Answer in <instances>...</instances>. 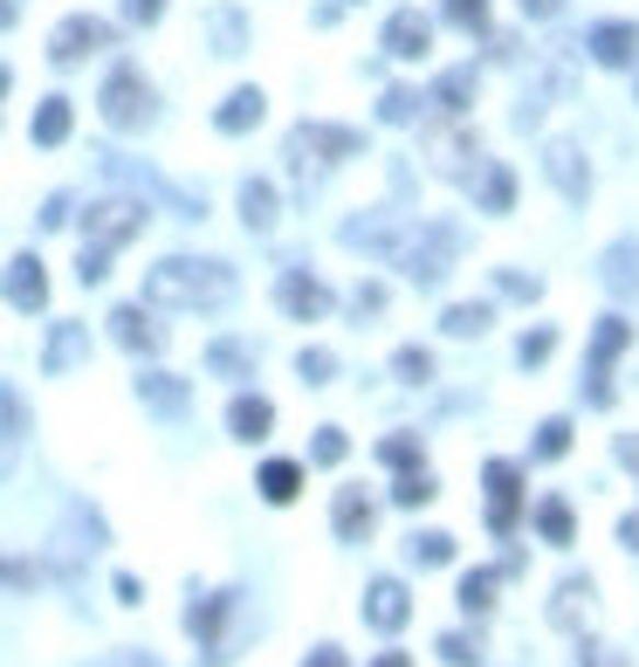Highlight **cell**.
Instances as JSON below:
<instances>
[{
	"instance_id": "1",
	"label": "cell",
	"mask_w": 639,
	"mask_h": 667,
	"mask_svg": "<svg viewBox=\"0 0 639 667\" xmlns=\"http://www.w3.org/2000/svg\"><path fill=\"white\" fill-rule=\"evenodd\" d=\"M151 303H179V310H207V303H227L235 296V275L220 262H159L145 282Z\"/></svg>"
},
{
	"instance_id": "2",
	"label": "cell",
	"mask_w": 639,
	"mask_h": 667,
	"mask_svg": "<svg viewBox=\"0 0 639 667\" xmlns=\"http://www.w3.org/2000/svg\"><path fill=\"white\" fill-rule=\"evenodd\" d=\"M104 117L117 124V132H138V124L151 117V90L138 83V69H117L104 83Z\"/></svg>"
},
{
	"instance_id": "3",
	"label": "cell",
	"mask_w": 639,
	"mask_h": 667,
	"mask_svg": "<svg viewBox=\"0 0 639 667\" xmlns=\"http://www.w3.org/2000/svg\"><path fill=\"white\" fill-rule=\"evenodd\" d=\"M138 227H145V214L132 207V200H111V207H96V214H90V248H104V255H111L117 241H132Z\"/></svg>"
},
{
	"instance_id": "4",
	"label": "cell",
	"mask_w": 639,
	"mask_h": 667,
	"mask_svg": "<svg viewBox=\"0 0 639 667\" xmlns=\"http://www.w3.org/2000/svg\"><path fill=\"white\" fill-rule=\"evenodd\" d=\"M516 509H523V475L509 461H489V523L516 530Z\"/></svg>"
},
{
	"instance_id": "5",
	"label": "cell",
	"mask_w": 639,
	"mask_h": 667,
	"mask_svg": "<svg viewBox=\"0 0 639 667\" xmlns=\"http://www.w3.org/2000/svg\"><path fill=\"white\" fill-rule=\"evenodd\" d=\"M406 612H413V599H406V585H399V578H378L372 592H365V620H372L378 633H399V626H406Z\"/></svg>"
},
{
	"instance_id": "6",
	"label": "cell",
	"mask_w": 639,
	"mask_h": 667,
	"mask_svg": "<svg viewBox=\"0 0 639 667\" xmlns=\"http://www.w3.org/2000/svg\"><path fill=\"white\" fill-rule=\"evenodd\" d=\"M8 303H14V310H42V303H48V275H42L35 255H14V262H8Z\"/></svg>"
},
{
	"instance_id": "7",
	"label": "cell",
	"mask_w": 639,
	"mask_h": 667,
	"mask_svg": "<svg viewBox=\"0 0 639 667\" xmlns=\"http://www.w3.org/2000/svg\"><path fill=\"white\" fill-rule=\"evenodd\" d=\"M104 42H111L104 21H83V14H76V21H62V29H56L48 56H56V63H76V56H90V48H104Z\"/></svg>"
},
{
	"instance_id": "8",
	"label": "cell",
	"mask_w": 639,
	"mask_h": 667,
	"mask_svg": "<svg viewBox=\"0 0 639 667\" xmlns=\"http://www.w3.org/2000/svg\"><path fill=\"white\" fill-rule=\"evenodd\" d=\"M330 523H338L344 544H365V536H372V502H365V489H338V509H330Z\"/></svg>"
},
{
	"instance_id": "9",
	"label": "cell",
	"mask_w": 639,
	"mask_h": 667,
	"mask_svg": "<svg viewBox=\"0 0 639 667\" xmlns=\"http://www.w3.org/2000/svg\"><path fill=\"white\" fill-rule=\"evenodd\" d=\"M550 620L578 633L584 620H592V578H571V585H557V606H550Z\"/></svg>"
},
{
	"instance_id": "10",
	"label": "cell",
	"mask_w": 639,
	"mask_h": 667,
	"mask_svg": "<svg viewBox=\"0 0 639 667\" xmlns=\"http://www.w3.org/2000/svg\"><path fill=\"white\" fill-rule=\"evenodd\" d=\"M269 427H275L269 399H235V406H227V433H235V441H262Z\"/></svg>"
},
{
	"instance_id": "11",
	"label": "cell",
	"mask_w": 639,
	"mask_h": 667,
	"mask_svg": "<svg viewBox=\"0 0 639 667\" xmlns=\"http://www.w3.org/2000/svg\"><path fill=\"white\" fill-rule=\"evenodd\" d=\"M275 296H283L289 317H323V310H330L323 282H310V275H283V290H275Z\"/></svg>"
},
{
	"instance_id": "12",
	"label": "cell",
	"mask_w": 639,
	"mask_h": 667,
	"mask_svg": "<svg viewBox=\"0 0 639 667\" xmlns=\"http://www.w3.org/2000/svg\"><path fill=\"white\" fill-rule=\"evenodd\" d=\"M111 338L132 344V351H159V324H151L145 310H117V317H111Z\"/></svg>"
},
{
	"instance_id": "13",
	"label": "cell",
	"mask_w": 639,
	"mask_h": 667,
	"mask_svg": "<svg viewBox=\"0 0 639 667\" xmlns=\"http://www.w3.org/2000/svg\"><path fill=\"white\" fill-rule=\"evenodd\" d=\"M138 393L159 406V414H186V386H179V378H166V372H145V378H138Z\"/></svg>"
},
{
	"instance_id": "14",
	"label": "cell",
	"mask_w": 639,
	"mask_h": 667,
	"mask_svg": "<svg viewBox=\"0 0 639 667\" xmlns=\"http://www.w3.org/2000/svg\"><path fill=\"white\" fill-rule=\"evenodd\" d=\"M296 489H303V468H296V461H269V468H262V496H269V502H296Z\"/></svg>"
},
{
	"instance_id": "15",
	"label": "cell",
	"mask_w": 639,
	"mask_h": 667,
	"mask_svg": "<svg viewBox=\"0 0 639 667\" xmlns=\"http://www.w3.org/2000/svg\"><path fill=\"white\" fill-rule=\"evenodd\" d=\"M254 117H262V90H235V97L220 104V132H248Z\"/></svg>"
},
{
	"instance_id": "16",
	"label": "cell",
	"mask_w": 639,
	"mask_h": 667,
	"mask_svg": "<svg viewBox=\"0 0 639 667\" xmlns=\"http://www.w3.org/2000/svg\"><path fill=\"white\" fill-rule=\"evenodd\" d=\"M62 138H69V104L48 97V104L35 111V145H62Z\"/></svg>"
},
{
	"instance_id": "17",
	"label": "cell",
	"mask_w": 639,
	"mask_h": 667,
	"mask_svg": "<svg viewBox=\"0 0 639 667\" xmlns=\"http://www.w3.org/2000/svg\"><path fill=\"white\" fill-rule=\"evenodd\" d=\"M592 42H598V63H632V48H639V35L626 29V21H612V29H598Z\"/></svg>"
},
{
	"instance_id": "18",
	"label": "cell",
	"mask_w": 639,
	"mask_h": 667,
	"mask_svg": "<svg viewBox=\"0 0 639 667\" xmlns=\"http://www.w3.org/2000/svg\"><path fill=\"white\" fill-rule=\"evenodd\" d=\"M386 42H392V56H420V48H426V21L420 14H399L392 29H386Z\"/></svg>"
},
{
	"instance_id": "19",
	"label": "cell",
	"mask_w": 639,
	"mask_h": 667,
	"mask_svg": "<svg viewBox=\"0 0 639 667\" xmlns=\"http://www.w3.org/2000/svg\"><path fill=\"white\" fill-rule=\"evenodd\" d=\"M227 606H235V592H214L207 606H193V612H186V626H193L199 640H214V633H220V620H227Z\"/></svg>"
},
{
	"instance_id": "20",
	"label": "cell",
	"mask_w": 639,
	"mask_h": 667,
	"mask_svg": "<svg viewBox=\"0 0 639 667\" xmlns=\"http://www.w3.org/2000/svg\"><path fill=\"white\" fill-rule=\"evenodd\" d=\"M392 502H399V509L433 502V475H426V468H406V475H399V489H392Z\"/></svg>"
},
{
	"instance_id": "21",
	"label": "cell",
	"mask_w": 639,
	"mask_h": 667,
	"mask_svg": "<svg viewBox=\"0 0 639 667\" xmlns=\"http://www.w3.org/2000/svg\"><path fill=\"white\" fill-rule=\"evenodd\" d=\"M536 530H544V544H571V509L544 502V509H536Z\"/></svg>"
},
{
	"instance_id": "22",
	"label": "cell",
	"mask_w": 639,
	"mask_h": 667,
	"mask_svg": "<svg viewBox=\"0 0 639 667\" xmlns=\"http://www.w3.org/2000/svg\"><path fill=\"white\" fill-rule=\"evenodd\" d=\"M76 358H83V330H56V338H48V372H62V365H76Z\"/></svg>"
},
{
	"instance_id": "23",
	"label": "cell",
	"mask_w": 639,
	"mask_h": 667,
	"mask_svg": "<svg viewBox=\"0 0 639 667\" xmlns=\"http://www.w3.org/2000/svg\"><path fill=\"white\" fill-rule=\"evenodd\" d=\"M461 606H468V612H489V606H495V572H468V578H461Z\"/></svg>"
},
{
	"instance_id": "24",
	"label": "cell",
	"mask_w": 639,
	"mask_h": 667,
	"mask_svg": "<svg viewBox=\"0 0 639 667\" xmlns=\"http://www.w3.org/2000/svg\"><path fill=\"white\" fill-rule=\"evenodd\" d=\"M406 551H413V564H447V557H454V536L426 530V536H413V544H406Z\"/></svg>"
},
{
	"instance_id": "25",
	"label": "cell",
	"mask_w": 639,
	"mask_h": 667,
	"mask_svg": "<svg viewBox=\"0 0 639 667\" xmlns=\"http://www.w3.org/2000/svg\"><path fill=\"white\" fill-rule=\"evenodd\" d=\"M241 207H248V227H269V221H275V193H269V186H248Z\"/></svg>"
},
{
	"instance_id": "26",
	"label": "cell",
	"mask_w": 639,
	"mask_h": 667,
	"mask_svg": "<svg viewBox=\"0 0 639 667\" xmlns=\"http://www.w3.org/2000/svg\"><path fill=\"white\" fill-rule=\"evenodd\" d=\"M0 433H8V441H14V433H28V406H21L8 386H0Z\"/></svg>"
},
{
	"instance_id": "27",
	"label": "cell",
	"mask_w": 639,
	"mask_h": 667,
	"mask_svg": "<svg viewBox=\"0 0 639 667\" xmlns=\"http://www.w3.org/2000/svg\"><path fill=\"white\" fill-rule=\"evenodd\" d=\"M441 660H454V667H475V660H481V647H475L468 633H447V640H441Z\"/></svg>"
},
{
	"instance_id": "28",
	"label": "cell",
	"mask_w": 639,
	"mask_h": 667,
	"mask_svg": "<svg viewBox=\"0 0 639 667\" xmlns=\"http://www.w3.org/2000/svg\"><path fill=\"white\" fill-rule=\"evenodd\" d=\"M564 448H571V427H564V420H550L544 433H536V454H544V461H557Z\"/></svg>"
},
{
	"instance_id": "29",
	"label": "cell",
	"mask_w": 639,
	"mask_h": 667,
	"mask_svg": "<svg viewBox=\"0 0 639 667\" xmlns=\"http://www.w3.org/2000/svg\"><path fill=\"white\" fill-rule=\"evenodd\" d=\"M481 324H489V310H454V317H447V330H454V338H475Z\"/></svg>"
},
{
	"instance_id": "30",
	"label": "cell",
	"mask_w": 639,
	"mask_h": 667,
	"mask_svg": "<svg viewBox=\"0 0 639 667\" xmlns=\"http://www.w3.org/2000/svg\"><path fill=\"white\" fill-rule=\"evenodd\" d=\"M632 282H639L632 275V248H619V255H612V290H632Z\"/></svg>"
},
{
	"instance_id": "31",
	"label": "cell",
	"mask_w": 639,
	"mask_h": 667,
	"mask_svg": "<svg viewBox=\"0 0 639 667\" xmlns=\"http://www.w3.org/2000/svg\"><path fill=\"white\" fill-rule=\"evenodd\" d=\"M303 378L323 386V378H330V351H303Z\"/></svg>"
},
{
	"instance_id": "32",
	"label": "cell",
	"mask_w": 639,
	"mask_h": 667,
	"mask_svg": "<svg viewBox=\"0 0 639 667\" xmlns=\"http://www.w3.org/2000/svg\"><path fill=\"white\" fill-rule=\"evenodd\" d=\"M426 372H433V365H426V351H399V378H413V386H420Z\"/></svg>"
},
{
	"instance_id": "33",
	"label": "cell",
	"mask_w": 639,
	"mask_h": 667,
	"mask_svg": "<svg viewBox=\"0 0 639 667\" xmlns=\"http://www.w3.org/2000/svg\"><path fill=\"white\" fill-rule=\"evenodd\" d=\"M317 461H344V433H338V427L317 433Z\"/></svg>"
},
{
	"instance_id": "34",
	"label": "cell",
	"mask_w": 639,
	"mask_h": 667,
	"mask_svg": "<svg viewBox=\"0 0 639 667\" xmlns=\"http://www.w3.org/2000/svg\"><path fill=\"white\" fill-rule=\"evenodd\" d=\"M386 461H392V468H413L420 448H413V441H386Z\"/></svg>"
},
{
	"instance_id": "35",
	"label": "cell",
	"mask_w": 639,
	"mask_h": 667,
	"mask_svg": "<svg viewBox=\"0 0 639 667\" xmlns=\"http://www.w3.org/2000/svg\"><path fill=\"white\" fill-rule=\"evenodd\" d=\"M159 8H166V0H124V14H132V21H159Z\"/></svg>"
},
{
	"instance_id": "36",
	"label": "cell",
	"mask_w": 639,
	"mask_h": 667,
	"mask_svg": "<svg viewBox=\"0 0 639 667\" xmlns=\"http://www.w3.org/2000/svg\"><path fill=\"white\" fill-rule=\"evenodd\" d=\"M214 365H220V372H241V365H248V358H241L235 344H214Z\"/></svg>"
},
{
	"instance_id": "37",
	"label": "cell",
	"mask_w": 639,
	"mask_h": 667,
	"mask_svg": "<svg viewBox=\"0 0 639 667\" xmlns=\"http://www.w3.org/2000/svg\"><path fill=\"white\" fill-rule=\"evenodd\" d=\"M35 572H28V564H8V557H0V585H28Z\"/></svg>"
},
{
	"instance_id": "38",
	"label": "cell",
	"mask_w": 639,
	"mask_h": 667,
	"mask_svg": "<svg viewBox=\"0 0 639 667\" xmlns=\"http://www.w3.org/2000/svg\"><path fill=\"white\" fill-rule=\"evenodd\" d=\"M310 667H344V654H338V647H317V654H310Z\"/></svg>"
},
{
	"instance_id": "39",
	"label": "cell",
	"mask_w": 639,
	"mask_h": 667,
	"mask_svg": "<svg viewBox=\"0 0 639 667\" xmlns=\"http://www.w3.org/2000/svg\"><path fill=\"white\" fill-rule=\"evenodd\" d=\"M619 536H626V551H639V517H626V523H619Z\"/></svg>"
},
{
	"instance_id": "40",
	"label": "cell",
	"mask_w": 639,
	"mask_h": 667,
	"mask_svg": "<svg viewBox=\"0 0 639 667\" xmlns=\"http://www.w3.org/2000/svg\"><path fill=\"white\" fill-rule=\"evenodd\" d=\"M372 667H413V660H406V654H378Z\"/></svg>"
},
{
	"instance_id": "41",
	"label": "cell",
	"mask_w": 639,
	"mask_h": 667,
	"mask_svg": "<svg viewBox=\"0 0 639 667\" xmlns=\"http://www.w3.org/2000/svg\"><path fill=\"white\" fill-rule=\"evenodd\" d=\"M0 90H8V69H0Z\"/></svg>"
}]
</instances>
